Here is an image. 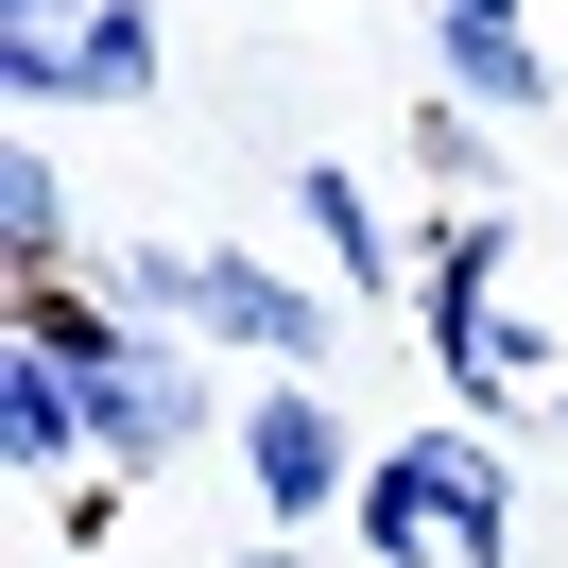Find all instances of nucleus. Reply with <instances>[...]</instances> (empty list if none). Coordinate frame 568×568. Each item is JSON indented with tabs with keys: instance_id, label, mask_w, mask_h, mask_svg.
<instances>
[{
	"instance_id": "obj_1",
	"label": "nucleus",
	"mask_w": 568,
	"mask_h": 568,
	"mask_svg": "<svg viewBox=\"0 0 568 568\" xmlns=\"http://www.w3.org/2000/svg\"><path fill=\"white\" fill-rule=\"evenodd\" d=\"M499 258H517V224H499V207H465V224H448V258L414 276V345L448 362L465 396H499V379H517V345H499V311H483V293H499Z\"/></svg>"
},
{
	"instance_id": "obj_2",
	"label": "nucleus",
	"mask_w": 568,
	"mask_h": 568,
	"mask_svg": "<svg viewBox=\"0 0 568 568\" xmlns=\"http://www.w3.org/2000/svg\"><path fill=\"white\" fill-rule=\"evenodd\" d=\"M242 465H258V499H276V534L327 517V499H362V448H345V414H327L311 379H276V396L242 414Z\"/></svg>"
},
{
	"instance_id": "obj_3",
	"label": "nucleus",
	"mask_w": 568,
	"mask_h": 568,
	"mask_svg": "<svg viewBox=\"0 0 568 568\" xmlns=\"http://www.w3.org/2000/svg\"><path fill=\"white\" fill-rule=\"evenodd\" d=\"M190 327H224V345H258L276 379H311L345 327H327V293H293L276 258H207V293H190Z\"/></svg>"
},
{
	"instance_id": "obj_4",
	"label": "nucleus",
	"mask_w": 568,
	"mask_h": 568,
	"mask_svg": "<svg viewBox=\"0 0 568 568\" xmlns=\"http://www.w3.org/2000/svg\"><path fill=\"white\" fill-rule=\"evenodd\" d=\"M396 465L430 483V517H448V551H465V568H499V551H517V465H499L483 430H414Z\"/></svg>"
},
{
	"instance_id": "obj_5",
	"label": "nucleus",
	"mask_w": 568,
	"mask_h": 568,
	"mask_svg": "<svg viewBox=\"0 0 568 568\" xmlns=\"http://www.w3.org/2000/svg\"><path fill=\"white\" fill-rule=\"evenodd\" d=\"M430 70H448V104H483V121H534L551 104V52H534V18H430Z\"/></svg>"
},
{
	"instance_id": "obj_6",
	"label": "nucleus",
	"mask_w": 568,
	"mask_h": 568,
	"mask_svg": "<svg viewBox=\"0 0 568 568\" xmlns=\"http://www.w3.org/2000/svg\"><path fill=\"white\" fill-rule=\"evenodd\" d=\"M293 224L327 242V276H345V293H414V276H396V224H379V190H362L345 155H311V173H293Z\"/></svg>"
},
{
	"instance_id": "obj_7",
	"label": "nucleus",
	"mask_w": 568,
	"mask_h": 568,
	"mask_svg": "<svg viewBox=\"0 0 568 568\" xmlns=\"http://www.w3.org/2000/svg\"><path fill=\"white\" fill-rule=\"evenodd\" d=\"M0 448L18 465H87V379L52 345H0Z\"/></svg>"
},
{
	"instance_id": "obj_8",
	"label": "nucleus",
	"mask_w": 568,
	"mask_h": 568,
	"mask_svg": "<svg viewBox=\"0 0 568 568\" xmlns=\"http://www.w3.org/2000/svg\"><path fill=\"white\" fill-rule=\"evenodd\" d=\"M52 104H155V0H104L52 70Z\"/></svg>"
},
{
	"instance_id": "obj_9",
	"label": "nucleus",
	"mask_w": 568,
	"mask_h": 568,
	"mask_svg": "<svg viewBox=\"0 0 568 568\" xmlns=\"http://www.w3.org/2000/svg\"><path fill=\"white\" fill-rule=\"evenodd\" d=\"M0 242H18V276H52V258H70V190H52L36 139H0Z\"/></svg>"
},
{
	"instance_id": "obj_10",
	"label": "nucleus",
	"mask_w": 568,
	"mask_h": 568,
	"mask_svg": "<svg viewBox=\"0 0 568 568\" xmlns=\"http://www.w3.org/2000/svg\"><path fill=\"white\" fill-rule=\"evenodd\" d=\"M345 517H362V551H379V568L448 551V517H430V483H414V465H362V499H345Z\"/></svg>"
},
{
	"instance_id": "obj_11",
	"label": "nucleus",
	"mask_w": 568,
	"mask_h": 568,
	"mask_svg": "<svg viewBox=\"0 0 568 568\" xmlns=\"http://www.w3.org/2000/svg\"><path fill=\"white\" fill-rule=\"evenodd\" d=\"M104 293H121L139 327H155V311H190V293H207V242H121V258H104Z\"/></svg>"
},
{
	"instance_id": "obj_12",
	"label": "nucleus",
	"mask_w": 568,
	"mask_h": 568,
	"mask_svg": "<svg viewBox=\"0 0 568 568\" xmlns=\"http://www.w3.org/2000/svg\"><path fill=\"white\" fill-rule=\"evenodd\" d=\"M104 0H0V36H87Z\"/></svg>"
},
{
	"instance_id": "obj_13",
	"label": "nucleus",
	"mask_w": 568,
	"mask_h": 568,
	"mask_svg": "<svg viewBox=\"0 0 568 568\" xmlns=\"http://www.w3.org/2000/svg\"><path fill=\"white\" fill-rule=\"evenodd\" d=\"M430 18H517V0H430Z\"/></svg>"
},
{
	"instance_id": "obj_14",
	"label": "nucleus",
	"mask_w": 568,
	"mask_h": 568,
	"mask_svg": "<svg viewBox=\"0 0 568 568\" xmlns=\"http://www.w3.org/2000/svg\"><path fill=\"white\" fill-rule=\"evenodd\" d=\"M242 568H293V534H258V551H242Z\"/></svg>"
}]
</instances>
